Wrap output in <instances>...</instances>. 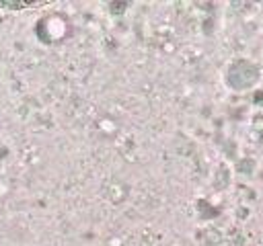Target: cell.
Returning a JSON list of instances; mask_svg holds the SVG:
<instances>
[]
</instances>
